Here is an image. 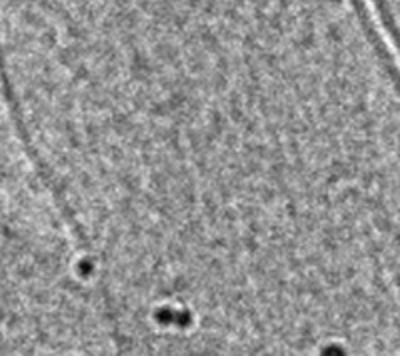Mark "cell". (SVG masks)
Here are the masks:
<instances>
[{
    "instance_id": "cell-2",
    "label": "cell",
    "mask_w": 400,
    "mask_h": 356,
    "mask_svg": "<svg viewBox=\"0 0 400 356\" xmlns=\"http://www.w3.org/2000/svg\"><path fill=\"white\" fill-rule=\"evenodd\" d=\"M372 2L382 18V24L386 26L390 38L400 52V0H372Z\"/></svg>"
},
{
    "instance_id": "cell-1",
    "label": "cell",
    "mask_w": 400,
    "mask_h": 356,
    "mask_svg": "<svg viewBox=\"0 0 400 356\" xmlns=\"http://www.w3.org/2000/svg\"><path fill=\"white\" fill-rule=\"evenodd\" d=\"M342 0H42L72 56L210 52L296 32Z\"/></svg>"
}]
</instances>
